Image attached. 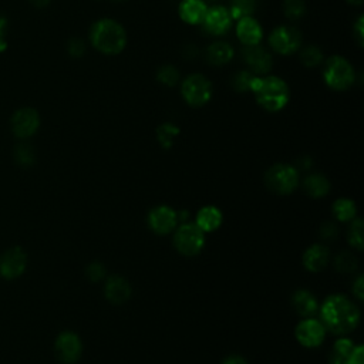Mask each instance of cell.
<instances>
[{
	"mask_svg": "<svg viewBox=\"0 0 364 364\" xmlns=\"http://www.w3.org/2000/svg\"><path fill=\"white\" fill-rule=\"evenodd\" d=\"M320 321L327 330L343 336L357 327L360 321V310L346 296L333 294L323 301L320 307Z\"/></svg>",
	"mask_w": 364,
	"mask_h": 364,
	"instance_id": "6da1fadb",
	"label": "cell"
},
{
	"mask_svg": "<svg viewBox=\"0 0 364 364\" xmlns=\"http://www.w3.org/2000/svg\"><path fill=\"white\" fill-rule=\"evenodd\" d=\"M256 102L267 112L282 111L290 100L289 84L277 75H255L250 90Z\"/></svg>",
	"mask_w": 364,
	"mask_h": 364,
	"instance_id": "7a4b0ae2",
	"label": "cell"
},
{
	"mask_svg": "<svg viewBox=\"0 0 364 364\" xmlns=\"http://www.w3.org/2000/svg\"><path fill=\"white\" fill-rule=\"evenodd\" d=\"M88 38L91 46L105 55H117L122 53L128 43L124 26L109 17H102L94 21L90 27Z\"/></svg>",
	"mask_w": 364,
	"mask_h": 364,
	"instance_id": "3957f363",
	"label": "cell"
},
{
	"mask_svg": "<svg viewBox=\"0 0 364 364\" xmlns=\"http://www.w3.org/2000/svg\"><path fill=\"white\" fill-rule=\"evenodd\" d=\"M323 80L333 91H347L355 82V71L346 57L334 54L324 61Z\"/></svg>",
	"mask_w": 364,
	"mask_h": 364,
	"instance_id": "277c9868",
	"label": "cell"
},
{
	"mask_svg": "<svg viewBox=\"0 0 364 364\" xmlns=\"http://www.w3.org/2000/svg\"><path fill=\"white\" fill-rule=\"evenodd\" d=\"M181 95L189 107L199 108L206 105L212 100L213 87L206 75L200 73H193L182 80Z\"/></svg>",
	"mask_w": 364,
	"mask_h": 364,
	"instance_id": "5b68a950",
	"label": "cell"
},
{
	"mask_svg": "<svg viewBox=\"0 0 364 364\" xmlns=\"http://www.w3.org/2000/svg\"><path fill=\"white\" fill-rule=\"evenodd\" d=\"M299 183V171L289 164H276L264 173V185L279 195L291 193Z\"/></svg>",
	"mask_w": 364,
	"mask_h": 364,
	"instance_id": "8992f818",
	"label": "cell"
},
{
	"mask_svg": "<svg viewBox=\"0 0 364 364\" xmlns=\"http://www.w3.org/2000/svg\"><path fill=\"white\" fill-rule=\"evenodd\" d=\"M270 48L280 55H291L300 50L303 44V34L296 26H277L269 34Z\"/></svg>",
	"mask_w": 364,
	"mask_h": 364,
	"instance_id": "52a82bcc",
	"label": "cell"
},
{
	"mask_svg": "<svg viewBox=\"0 0 364 364\" xmlns=\"http://www.w3.org/2000/svg\"><path fill=\"white\" fill-rule=\"evenodd\" d=\"M203 233L195 223H182L175 232L173 246L183 256H195L205 245Z\"/></svg>",
	"mask_w": 364,
	"mask_h": 364,
	"instance_id": "ba28073f",
	"label": "cell"
},
{
	"mask_svg": "<svg viewBox=\"0 0 364 364\" xmlns=\"http://www.w3.org/2000/svg\"><path fill=\"white\" fill-rule=\"evenodd\" d=\"M232 23H233V18L229 9L223 4H213L210 7L208 6V10L205 13V17L200 26L208 34L220 37L230 30Z\"/></svg>",
	"mask_w": 364,
	"mask_h": 364,
	"instance_id": "9c48e42d",
	"label": "cell"
},
{
	"mask_svg": "<svg viewBox=\"0 0 364 364\" xmlns=\"http://www.w3.org/2000/svg\"><path fill=\"white\" fill-rule=\"evenodd\" d=\"M242 58L249 68V71L255 75H266L270 73L273 67V55L264 48L262 44L255 46H243Z\"/></svg>",
	"mask_w": 364,
	"mask_h": 364,
	"instance_id": "30bf717a",
	"label": "cell"
},
{
	"mask_svg": "<svg viewBox=\"0 0 364 364\" xmlns=\"http://www.w3.org/2000/svg\"><path fill=\"white\" fill-rule=\"evenodd\" d=\"M10 124L13 134L20 139H26L33 136L38 131L40 115L37 109L31 107H23L13 114Z\"/></svg>",
	"mask_w": 364,
	"mask_h": 364,
	"instance_id": "8fae6325",
	"label": "cell"
},
{
	"mask_svg": "<svg viewBox=\"0 0 364 364\" xmlns=\"http://www.w3.org/2000/svg\"><path fill=\"white\" fill-rule=\"evenodd\" d=\"M55 357L64 364H74L82 353V343L73 331H63L54 341Z\"/></svg>",
	"mask_w": 364,
	"mask_h": 364,
	"instance_id": "7c38bea8",
	"label": "cell"
},
{
	"mask_svg": "<svg viewBox=\"0 0 364 364\" xmlns=\"http://www.w3.org/2000/svg\"><path fill=\"white\" fill-rule=\"evenodd\" d=\"M27 267V255L18 247H10L0 255V276L7 280L20 277Z\"/></svg>",
	"mask_w": 364,
	"mask_h": 364,
	"instance_id": "4fadbf2b",
	"label": "cell"
},
{
	"mask_svg": "<svg viewBox=\"0 0 364 364\" xmlns=\"http://www.w3.org/2000/svg\"><path fill=\"white\" fill-rule=\"evenodd\" d=\"M296 338L297 341L309 348L318 347L326 337V327L323 323L313 317H306L296 327Z\"/></svg>",
	"mask_w": 364,
	"mask_h": 364,
	"instance_id": "5bb4252c",
	"label": "cell"
},
{
	"mask_svg": "<svg viewBox=\"0 0 364 364\" xmlns=\"http://www.w3.org/2000/svg\"><path fill=\"white\" fill-rule=\"evenodd\" d=\"M176 222H178L176 212L166 205L155 206L148 213V225L158 235L169 233L176 226Z\"/></svg>",
	"mask_w": 364,
	"mask_h": 364,
	"instance_id": "9a60e30c",
	"label": "cell"
},
{
	"mask_svg": "<svg viewBox=\"0 0 364 364\" xmlns=\"http://www.w3.org/2000/svg\"><path fill=\"white\" fill-rule=\"evenodd\" d=\"M236 37L243 46L260 44L263 38V28L253 16L242 17L236 20Z\"/></svg>",
	"mask_w": 364,
	"mask_h": 364,
	"instance_id": "2e32d148",
	"label": "cell"
},
{
	"mask_svg": "<svg viewBox=\"0 0 364 364\" xmlns=\"http://www.w3.org/2000/svg\"><path fill=\"white\" fill-rule=\"evenodd\" d=\"M131 291L132 289L129 282L119 274H114L105 282L104 293L107 300L112 304H124L125 301H128V299L131 297Z\"/></svg>",
	"mask_w": 364,
	"mask_h": 364,
	"instance_id": "e0dca14e",
	"label": "cell"
},
{
	"mask_svg": "<svg viewBox=\"0 0 364 364\" xmlns=\"http://www.w3.org/2000/svg\"><path fill=\"white\" fill-rule=\"evenodd\" d=\"M208 4L205 0H182L178 6L179 18L191 26H198L202 23Z\"/></svg>",
	"mask_w": 364,
	"mask_h": 364,
	"instance_id": "ac0fdd59",
	"label": "cell"
},
{
	"mask_svg": "<svg viewBox=\"0 0 364 364\" xmlns=\"http://www.w3.org/2000/svg\"><path fill=\"white\" fill-rule=\"evenodd\" d=\"M205 55H206V60H208L209 64L216 65V67H222V65H225V64H228L233 60L235 48L228 41L218 40V41H213L212 44L208 46V48L205 51Z\"/></svg>",
	"mask_w": 364,
	"mask_h": 364,
	"instance_id": "d6986e66",
	"label": "cell"
},
{
	"mask_svg": "<svg viewBox=\"0 0 364 364\" xmlns=\"http://www.w3.org/2000/svg\"><path fill=\"white\" fill-rule=\"evenodd\" d=\"M330 259V250L324 245H313L303 255V264L310 272L323 270Z\"/></svg>",
	"mask_w": 364,
	"mask_h": 364,
	"instance_id": "ffe728a7",
	"label": "cell"
},
{
	"mask_svg": "<svg viewBox=\"0 0 364 364\" xmlns=\"http://www.w3.org/2000/svg\"><path fill=\"white\" fill-rule=\"evenodd\" d=\"M291 306L294 311H297V314L303 317H311L318 310V303L316 297L309 290H304V289H300L293 293Z\"/></svg>",
	"mask_w": 364,
	"mask_h": 364,
	"instance_id": "44dd1931",
	"label": "cell"
},
{
	"mask_svg": "<svg viewBox=\"0 0 364 364\" xmlns=\"http://www.w3.org/2000/svg\"><path fill=\"white\" fill-rule=\"evenodd\" d=\"M222 212L212 205L203 206L199 209V212L196 213V226L202 230V232H212L216 230L220 223H222Z\"/></svg>",
	"mask_w": 364,
	"mask_h": 364,
	"instance_id": "7402d4cb",
	"label": "cell"
},
{
	"mask_svg": "<svg viewBox=\"0 0 364 364\" xmlns=\"http://www.w3.org/2000/svg\"><path fill=\"white\" fill-rule=\"evenodd\" d=\"M304 192L311 198H321L328 193L330 182L323 173H311L303 181Z\"/></svg>",
	"mask_w": 364,
	"mask_h": 364,
	"instance_id": "603a6c76",
	"label": "cell"
},
{
	"mask_svg": "<svg viewBox=\"0 0 364 364\" xmlns=\"http://www.w3.org/2000/svg\"><path fill=\"white\" fill-rule=\"evenodd\" d=\"M355 203L348 198H340L333 203V215L340 222H350L355 216Z\"/></svg>",
	"mask_w": 364,
	"mask_h": 364,
	"instance_id": "cb8c5ba5",
	"label": "cell"
},
{
	"mask_svg": "<svg viewBox=\"0 0 364 364\" xmlns=\"http://www.w3.org/2000/svg\"><path fill=\"white\" fill-rule=\"evenodd\" d=\"M300 61L307 68H314L320 65L324 61V54L320 47L316 44H307L304 47H300Z\"/></svg>",
	"mask_w": 364,
	"mask_h": 364,
	"instance_id": "d4e9b609",
	"label": "cell"
},
{
	"mask_svg": "<svg viewBox=\"0 0 364 364\" xmlns=\"http://www.w3.org/2000/svg\"><path fill=\"white\" fill-rule=\"evenodd\" d=\"M181 129L172 122H164L156 128V139L164 149H169L173 145L175 138L179 135Z\"/></svg>",
	"mask_w": 364,
	"mask_h": 364,
	"instance_id": "484cf974",
	"label": "cell"
},
{
	"mask_svg": "<svg viewBox=\"0 0 364 364\" xmlns=\"http://www.w3.org/2000/svg\"><path fill=\"white\" fill-rule=\"evenodd\" d=\"M257 6V0H230V6L228 7L232 18L239 20L242 17L253 16Z\"/></svg>",
	"mask_w": 364,
	"mask_h": 364,
	"instance_id": "4316f807",
	"label": "cell"
},
{
	"mask_svg": "<svg viewBox=\"0 0 364 364\" xmlns=\"http://www.w3.org/2000/svg\"><path fill=\"white\" fill-rule=\"evenodd\" d=\"M179 70L172 64H164L156 70V80L166 87L176 85L179 82Z\"/></svg>",
	"mask_w": 364,
	"mask_h": 364,
	"instance_id": "83f0119b",
	"label": "cell"
},
{
	"mask_svg": "<svg viewBox=\"0 0 364 364\" xmlns=\"http://www.w3.org/2000/svg\"><path fill=\"white\" fill-rule=\"evenodd\" d=\"M354 343L348 338H340L336 344H334V351H333V357H331V364H346L348 355L351 354L353 348H354Z\"/></svg>",
	"mask_w": 364,
	"mask_h": 364,
	"instance_id": "f1b7e54d",
	"label": "cell"
},
{
	"mask_svg": "<svg viewBox=\"0 0 364 364\" xmlns=\"http://www.w3.org/2000/svg\"><path fill=\"white\" fill-rule=\"evenodd\" d=\"M14 159L20 166L28 168L36 162V152L30 144L21 142L14 148Z\"/></svg>",
	"mask_w": 364,
	"mask_h": 364,
	"instance_id": "f546056e",
	"label": "cell"
},
{
	"mask_svg": "<svg viewBox=\"0 0 364 364\" xmlns=\"http://www.w3.org/2000/svg\"><path fill=\"white\" fill-rule=\"evenodd\" d=\"M350 226L347 230V239L353 247L357 250H363L364 247V236H363V220L361 219H353L350 220Z\"/></svg>",
	"mask_w": 364,
	"mask_h": 364,
	"instance_id": "4dcf8cb0",
	"label": "cell"
},
{
	"mask_svg": "<svg viewBox=\"0 0 364 364\" xmlns=\"http://www.w3.org/2000/svg\"><path fill=\"white\" fill-rule=\"evenodd\" d=\"M306 11L307 6L304 0H283V13L289 20L296 21L301 18Z\"/></svg>",
	"mask_w": 364,
	"mask_h": 364,
	"instance_id": "1f68e13d",
	"label": "cell"
},
{
	"mask_svg": "<svg viewBox=\"0 0 364 364\" xmlns=\"http://www.w3.org/2000/svg\"><path fill=\"white\" fill-rule=\"evenodd\" d=\"M255 74H252L249 70H240L233 74L230 80V85L236 92H247L250 90V82Z\"/></svg>",
	"mask_w": 364,
	"mask_h": 364,
	"instance_id": "d6a6232c",
	"label": "cell"
},
{
	"mask_svg": "<svg viewBox=\"0 0 364 364\" xmlns=\"http://www.w3.org/2000/svg\"><path fill=\"white\" fill-rule=\"evenodd\" d=\"M334 266L341 273H351L357 269V259L350 252H341L336 256Z\"/></svg>",
	"mask_w": 364,
	"mask_h": 364,
	"instance_id": "836d02e7",
	"label": "cell"
},
{
	"mask_svg": "<svg viewBox=\"0 0 364 364\" xmlns=\"http://www.w3.org/2000/svg\"><path fill=\"white\" fill-rule=\"evenodd\" d=\"M85 274L91 282H100L101 279H104L105 276V269L104 264L100 262H92L87 266L85 269Z\"/></svg>",
	"mask_w": 364,
	"mask_h": 364,
	"instance_id": "e575fe53",
	"label": "cell"
},
{
	"mask_svg": "<svg viewBox=\"0 0 364 364\" xmlns=\"http://www.w3.org/2000/svg\"><path fill=\"white\" fill-rule=\"evenodd\" d=\"M67 50H68V54L74 58H80L84 55L85 53V44L81 38H71L67 44Z\"/></svg>",
	"mask_w": 364,
	"mask_h": 364,
	"instance_id": "d590c367",
	"label": "cell"
},
{
	"mask_svg": "<svg viewBox=\"0 0 364 364\" xmlns=\"http://www.w3.org/2000/svg\"><path fill=\"white\" fill-rule=\"evenodd\" d=\"M353 34H354V38H355L357 44L360 47H363V44H364V16L363 14H360L357 17V20L354 21Z\"/></svg>",
	"mask_w": 364,
	"mask_h": 364,
	"instance_id": "8d00e7d4",
	"label": "cell"
},
{
	"mask_svg": "<svg viewBox=\"0 0 364 364\" xmlns=\"http://www.w3.org/2000/svg\"><path fill=\"white\" fill-rule=\"evenodd\" d=\"M337 233H338V229L333 222H324L320 226V236L324 240H330V242L334 240L337 237Z\"/></svg>",
	"mask_w": 364,
	"mask_h": 364,
	"instance_id": "74e56055",
	"label": "cell"
},
{
	"mask_svg": "<svg viewBox=\"0 0 364 364\" xmlns=\"http://www.w3.org/2000/svg\"><path fill=\"white\" fill-rule=\"evenodd\" d=\"M7 27H9V21H7L6 16L0 13V53L7 48V40H6Z\"/></svg>",
	"mask_w": 364,
	"mask_h": 364,
	"instance_id": "f35d334b",
	"label": "cell"
},
{
	"mask_svg": "<svg viewBox=\"0 0 364 364\" xmlns=\"http://www.w3.org/2000/svg\"><path fill=\"white\" fill-rule=\"evenodd\" d=\"M363 355H364V348H363V346H357V347L353 348V351H351V354L348 355L346 364H364Z\"/></svg>",
	"mask_w": 364,
	"mask_h": 364,
	"instance_id": "ab89813d",
	"label": "cell"
},
{
	"mask_svg": "<svg viewBox=\"0 0 364 364\" xmlns=\"http://www.w3.org/2000/svg\"><path fill=\"white\" fill-rule=\"evenodd\" d=\"M353 293L355 294V297L361 301L364 299V283H363V276H360L355 283L353 284Z\"/></svg>",
	"mask_w": 364,
	"mask_h": 364,
	"instance_id": "60d3db41",
	"label": "cell"
},
{
	"mask_svg": "<svg viewBox=\"0 0 364 364\" xmlns=\"http://www.w3.org/2000/svg\"><path fill=\"white\" fill-rule=\"evenodd\" d=\"M222 364H249V363L240 355H229L223 360Z\"/></svg>",
	"mask_w": 364,
	"mask_h": 364,
	"instance_id": "b9f144b4",
	"label": "cell"
},
{
	"mask_svg": "<svg viewBox=\"0 0 364 364\" xmlns=\"http://www.w3.org/2000/svg\"><path fill=\"white\" fill-rule=\"evenodd\" d=\"M296 169L297 168H300V169H309L310 166H311V159L309 158V156H301V158H299L297 161H296Z\"/></svg>",
	"mask_w": 364,
	"mask_h": 364,
	"instance_id": "7bdbcfd3",
	"label": "cell"
},
{
	"mask_svg": "<svg viewBox=\"0 0 364 364\" xmlns=\"http://www.w3.org/2000/svg\"><path fill=\"white\" fill-rule=\"evenodd\" d=\"M28 1L36 7H46L50 3V0H28Z\"/></svg>",
	"mask_w": 364,
	"mask_h": 364,
	"instance_id": "ee69618b",
	"label": "cell"
},
{
	"mask_svg": "<svg viewBox=\"0 0 364 364\" xmlns=\"http://www.w3.org/2000/svg\"><path fill=\"white\" fill-rule=\"evenodd\" d=\"M350 6H355V7H358V6H361L363 4V1L364 0H346Z\"/></svg>",
	"mask_w": 364,
	"mask_h": 364,
	"instance_id": "f6af8a7d",
	"label": "cell"
},
{
	"mask_svg": "<svg viewBox=\"0 0 364 364\" xmlns=\"http://www.w3.org/2000/svg\"><path fill=\"white\" fill-rule=\"evenodd\" d=\"M111 1H115V3H121V1H125V0H111Z\"/></svg>",
	"mask_w": 364,
	"mask_h": 364,
	"instance_id": "bcb514c9",
	"label": "cell"
}]
</instances>
